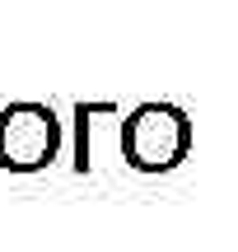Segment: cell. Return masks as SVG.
Segmentation results:
<instances>
[{"label": "cell", "mask_w": 238, "mask_h": 252, "mask_svg": "<svg viewBox=\"0 0 238 252\" xmlns=\"http://www.w3.org/2000/svg\"><path fill=\"white\" fill-rule=\"evenodd\" d=\"M196 126L182 103H140L121 117V159L136 173H173L192 154Z\"/></svg>", "instance_id": "1"}, {"label": "cell", "mask_w": 238, "mask_h": 252, "mask_svg": "<svg viewBox=\"0 0 238 252\" xmlns=\"http://www.w3.org/2000/svg\"><path fill=\"white\" fill-rule=\"evenodd\" d=\"M61 154V117L52 103L19 98L0 108V168L5 173H42Z\"/></svg>", "instance_id": "2"}]
</instances>
